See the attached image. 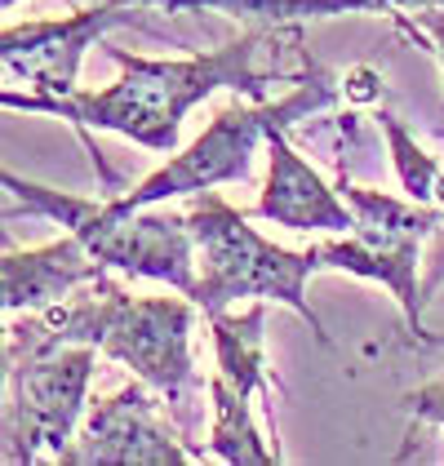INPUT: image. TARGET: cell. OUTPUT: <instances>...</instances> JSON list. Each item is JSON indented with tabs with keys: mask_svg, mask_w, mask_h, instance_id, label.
<instances>
[{
	"mask_svg": "<svg viewBox=\"0 0 444 466\" xmlns=\"http://www.w3.org/2000/svg\"><path fill=\"white\" fill-rule=\"evenodd\" d=\"M120 63V80L107 89H72V94H14L5 89L0 103L9 111L58 116L80 129H111L147 151H174L183 138V120L196 103H205L218 89H236L254 103H267L271 89L302 85L320 67L302 49V23L267 27L245 23V32L227 40L222 49L191 54V58H138L107 45Z\"/></svg>",
	"mask_w": 444,
	"mask_h": 466,
	"instance_id": "obj_1",
	"label": "cell"
},
{
	"mask_svg": "<svg viewBox=\"0 0 444 466\" xmlns=\"http://www.w3.org/2000/svg\"><path fill=\"white\" fill-rule=\"evenodd\" d=\"M191 236H196V289L191 302L205 316H218L240 298H262V302H285L294 307L302 320L311 324V333L329 347V333L320 316L307 302V280L316 276L311 253L280 249L276 240H267L258 227H249V214L231 209L218 191H196L191 205Z\"/></svg>",
	"mask_w": 444,
	"mask_h": 466,
	"instance_id": "obj_4",
	"label": "cell"
},
{
	"mask_svg": "<svg viewBox=\"0 0 444 466\" xmlns=\"http://www.w3.org/2000/svg\"><path fill=\"white\" fill-rule=\"evenodd\" d=\"M165 395L151 382L134 378L116 395L94 400L85 427L54 458L58 466H178L200 453L187 444L174 413L165 418Z\"/></svg>",
	"mask_w": 444,
	"mask_h": 466,
	"instance_id": "obj_9",
	"label": "cell"
},
{
	"mask_svg": "<svg viewBox=\"0 0 444 466\" xmlns=\"http://www.w3.org/2000/svg\"><path fill=\"white\" fill-rule=\"evenodd\" d=\"M103 271L94 249L80 240V236H63V240H49L40 249H9L0 262V289H5V311H45V307H58L67 302L76 289L94 285Z\"/></svg>",
	"mask_w": 444,
	"mask_h": 466,
	"instance_id": "obj_12",
	"label": "cell"
},
{
	"mask_svg": "<svg viewBox=\"0 0 444 466\" xmlns=\"http://www.w3.org/2000/svg\"><path fill=\"white\" fill-rule=\"evenodd\" d=\"M214 329V378H209V440L205 449L218 453L231 466H271L280 462V449L262 444L254 427V395H271V373H267V307L262 298L240 311V316H209Z\"/></svg>",
	"mask_w": 444,
	"mask_h": 466,
	"instance_id": "obj_8",
	"label": "cell"
},
{
	"mask_svg": "<svg viewBox=\"0 0 444 466\" xmlns=\"http://www.w3.org/2000/svg\"><path fill=\"white\" fill-rule=\"evenodd\" d=\"M111 27H143V0H107L94 9H76L67 18L14 23L0 36L5 76L27 80L36 94H72L85 49Z\"/></svg>",
	"mask_w": 444,
	"mask_h": 466,
	"instance_id": "obj_10",
	"label": "cell"
},
{
	"mask_svg": "<svg viewBox=\"0 0 444 466\" xmlns=\"http://www.w3.org/2000/svg\"><path fill=\"white\" fill-rule=\"evenodd\" d=\"M254 214L276 222V227H289V231H338V236H347L356 227V214L342 200V191L329 187L289 147V129L267 138V187H262Z\"/></svg>",
	"mask_w": 444,
	"mask_h": 466,
	"instance_id": "obj_11",
	"label": "cell"
},
{
	"mask_svg": "<svg viewBox=\"0 0 444 466\" xmlns=\"http://www.w3.org/2000/svg\"><path fill=\"white\" fill-rule=\"evenodd\" d=\"M5 191H9V214H36L54 218L58 227H67L80 236L94 258L120 271V276H138V280H160V285L178 289L191 298L196 289V236H191V218L169 214L156 205H125L120 196L111 200H80L67 191L40 187L5 169Z\"/></svg>",
	"mask_w": 444,
	"mask_h": 466,
	"instance_id": "obj_3",
	"label": "cell"
},
{
	"mask_svg": "<svg viewBox=\"0 0 444 466\" xmlns=\"http://www.w3.org/2000/svg\"><path fill=\"white\" fill-rule=\"evenodd\" d=\"M333 103H338V80L325 72L294 85L280 98H267V103H254V98L249 103H231V107H222L209 120V129L196 143L183 147L178 156H169V165H160L156 174H147L120 200L138 209V205H165L174 196L209 191L218 182H245L254 174L258 147H267L271 134L294 129L298 120L333 107Z\"/></svg>",
	"mask_w": 444,
	"mask_h": 466,
	"instance_id": "obj_6",
	"label": "cell"
},
{
	"mask_svg": "<svg viewBox=\"0 0 444 466\" xmlns=\"http://www.w3.org/2000/svg\"><path fill=\"white\" fill-rule=\"evenodd\" d=\"M342 200L351 205L356 227L347 231V240H320L311 245L316 271H347L356 280L387 285L391 298L400 302L405 320L413 333L422 329V285H418V267H422V245L444 227V205H422V200H400L391 191H373L342 174L338 182Z\"/></svg>",
	"mask_w": 444,
	"mask_h": 466,
	"instance_id": "obj_7",
	"label": "cell"
},
{
	"mask_svg": "<svg viewBox=\"0 0 444 466\" xmlns=\"http://www.w3.org/2000/svg\"><path fill=\"white\" fill-rule=\"evenodd\" d=\"M378 125H382V134H387V147H391V160H396V174H400V187H405L413 200H422V205H444V169L440 160L431 156V151H422L418 138L409 134L405 125L391 116V111L382 107L378 111Z\"/></svg>",
	"mask_w": 444,
	"mask_h": 466,
	"instance_id": "obj_14",
	"label": "cell"
},
{
	"mask_svg": "<svg viewBox=\"0 0 444 466\" xmlns=\"http://www.w3.org/2000/svg\"><path fill=\"white\" fill-rule=\"evenodd\" d=\"M169 14H196V9H214L240 23H267V27H285V23H307V18H342V14H413V9H431L444 0H143Z\"/></svg>",
	"mask_w": 444,
	"mask_h": 466,
	"instance_id": "obj_13",
	"label": "cell"
},
{
	"mask_svg": "<svg viewBox=\"0 0 444 466\" xmlns=\"http://www.w3.org/2000/svg\"><path fill=\"white\" fill-rule=\"evenodd\" d=\"M98 356L89 342H45L23 316L5 324V462L32 466L72 444Z\"/></svg>",
	"mask_w": 444,
	"mask_h": 466,
	"instance_id": "obj_5",
	"label": "cell"
},
{
	"mask_svg": "<svg viewBox=\"0 0 444 466\" xmlns=\"http://www.w3.org/2000/svg\"><path fill=\"white\" fill-rule=\"evenodd\" d=\"M400 23H413L431 36V54L440 58V72H444V5H431V9H413V14H396Z\"/></svg>",
	"mask_w": 444,
	"mask_h": 466,
	"instance_id": "obj_16",
	"label": "cell"
},
{
	"mask_svg": "<svg viewBox=\"0 0 444 466\" xmlns=\"http://www.w3.org/2000/svg\"><path fill=\"white\" fill-rule=\"evenodd\" d=\"M444 285V227L427 240V253H422V302H431V293Z\"/></svg>",
	"mask_w": 444,
	"mask_h": 466,
	"instance_id": "obj_17",
	"label": "cell"
},
{
	"mask_svg": "<svg viewBox=\"0 0 444 466\" xmlns=\"http://www.w3.org/2000/svg\"><path fill=\"white\" fill-rule=\"evenodd\" d=\"M191 298H134L125 285L103 271L94 285L76 289L67 302L27 311L23 320L36 329L45 342H89L107 360L134 369V378L151 382L165 395L174 422L183 427L187 444L205 458V444H196L205 387L196 378L191 360V324H196Z\"/></svg>",
	"mask_w": 444,
	"mask_h": 466,
	"instance_id": "obj_2",
	"label": "cell"
},
{
	"mask_svg": "<svg viewBox=\"0 0 444 466\" xmlns=\"http://www.w3.org/2000/svg\"><path fill=\"white\" fill-rule=\"evenodd\" d=\"M405 409L418 418V422H436V427H444V378L427 382V387H418V391H409Z\"/></svg>",
	"mask_w": 444,
	"mask_h": 466,
	"instance_id": "obj_15",
	"label": "cell"
}]
</instances>
